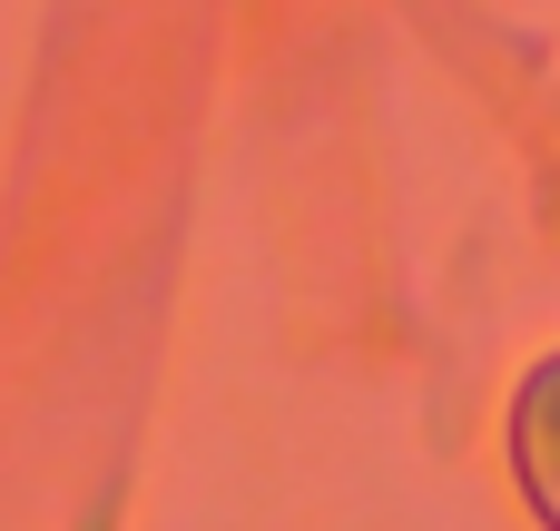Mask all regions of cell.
<instances>
[{
	"instance_id": "1",
	"label": "cell",
	"mask_w": 560,
	"mask_h": 531,
	"mask_svg": "<svg viewBox=\"0 0 560 531\" xmlns=\"http://www.w3.org/2000/svg\"><path fill=\"white\" fill-rule=\"evenodd\" d=\"M512 483H522L532 522L560 531V355H541L512 394Z\"/></svg>"
}]
</instances>
